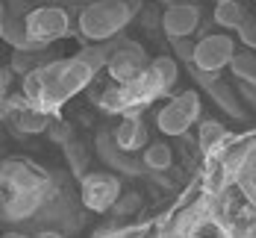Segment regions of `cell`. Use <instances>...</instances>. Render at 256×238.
I'll use <instances>...</instances> for the list:
<instances>
[{
    "label": "cell",
    "mask_w": 256,
    "mask_h": 238,
    "mask_svg": "<svg viewBox=\"0 0 256 238\" xmlns=\"http://www.w3.org/2000/svg\"><path fill=\"white\" fill-rule=\"evenodd\" d=\"M121 3L127 6V9L132 12V15H136V12H142V0H121Z\"/></svg>",
    "instance_id": "cell-22"
},
{
    "label": "cell",
    "mask_w": 256,
    "mask_h": 238,
    "mask_svg": "<svg viewBox=\"0 0 256 238\" xmlns=\"http://www.w3.org/2000/svg\"><path fill=\"white\" fill-rule=\"evenodd\" d=\"M15 127L24 135H36V132H44L50 127V118H48V109L38 103H30L24 109H18V118H15Z\"/></svg>",
    "instance_id": "cell-9"
},
{
    "label": "cell",
    "mask_w": 256,
    "mask_h": 238,
    "mask_svg": "<svg viewBox=\"0 0 256 238\" xmlns=\"http://www.w3.org/2000/svg\"><path fill=\"white\" fill-rule=\"evenodd\" d=\"M53 141H59V144H68L71 141V127L65 124V121H50V127H48Z\"/></svg>",
    "instance_id": "cell-19"
},
{
    "label": "cell",
    "mask_w": 256,
    "mask_h": 238,
    "mask_svg": "<svg viewBox=\"0 0 256 238\" xmlns=\"http://www.w3.org/2000/svg\"><path fill=\"white\" fill-rule=\"evenodd\" d=\"M65 150H68V156H71V168L82 174V168H86V156H82V147H80L77 141H68L65 144Z\"/></svg>",
    "instance_id": "cell-20"
},
{
    "label": "cell",
    "mask_w": 256,
    "mask_h": 238,
    "mask_svg": "<svg viewBox=\"0 0 256 238\" xmlns=\"http://www.w3.org/2000/svg\"><path fill=\"white\" fill-rule=\"evenodd\" d=\"M198 115H200V97L194 91H186V94L174 97L171 103L156 115V127L165 135H182L198 121Z\"/></svg>",
    "instance_id": "cell-2"
},
{
    "label": "cell",
    "mask_w": 256,
    "mask_h": 238,
    "mask_svg": "<svg viewBox=\"0 0 256 238\" xmlns=\"http://www.w3.org/2000/svg\"><path fill=\"white\" fill-rule=\"evenodd\" d=\"M200 26V9L194 3H174L162 12V29L171 38H186Z\"/></svg>",
    "instance_id": "cell-7"
},
{
    "label": "cell",
    "mask_w": 256,
    "mask_h": 238,
    "mask_svg": "<svg viewBox=\"0 0 256 238\" xmlns=\"http://www.w3.org/2000/svg\"><path fill=\"white\" fill-rule=\"evenodd\" d=\"M238 29H242V35H244V41H248V44H256V24L250 21V18L238 26Z\"/></svg>",
    "instance_id": "cell-21"
},
{
    "label": "cell",
    "mask_w": 256,
    "mask_h": 238,
    "mask_svg": "<svg viewBox=\"0 0 256 238\" xmlns=\"http://www.w3.org/2000/svg\"><path fill=\"white\" fill-rule=\"evenodd\" d=\"M121 197V183L112 174H88L82 180V203L94 212H106Z\"/></svg>",
    "instance_id": "cell-5"
},
{
    "label": "cell",
    "mask_w": 256,
    "mask_h": 238,
    "mask_svg": "<svg viewBox=\"0 0 256 238\" xmlns=\"http://www.w3.org/2000/svg\"><path fill=\"white\" fill-rule=\"evenodd\" d=\"M138 206H142V197H138L136 191H127V194H121V197L115 200L112 212H115L118 218H127V215H132V212H138Z\"/></svg>",
    "instance_id": "cell-15"
},
{
    "label": "cell",
    "mask_w": 256,
    "mask_h": 238,
    "mask_svg": "<svg viewBox=\"0 0 256 238\" xmlns=\"http://www.w3.org/2000/svg\"><path fill=\"white\" fill-rule=\"evenodd\" d=\"M215 21L221 26H227V29H238L248 21V15H244V9H242L238 0H221L215 6Z\"/></svg>",
    "instance_id": "cell-12"
},
{
    "label": "cell",
    "mask_w": 256,
    "mask_h": 238,
    "mask_svg": "<svg viewBox=\"0 0 256 238\" xmlns=\"http://www.w3.org/2000/svg\"><path fill=\"white\" fill-rule=\"evenodd\" d=\"M148 71L154 74L156 85L162 88V94L174 88V82H177V74H180L177 59H171V56H159V59H154V62L148 65Z\"/></svg>",
    "instance_id": "cell-11"
},
{
    "label": "cell",
    "mask_w": 256,
    "mask_h": 238,
    "mask_svg": "<svg viewBox=\"0 0 256 238\" xmlns=\"http://www.w3.org/2000/svg\"><path fill=\"white\" fill-rule=\"evenodd\" d=\"M130 18H132V12H130L121 0H98L88 9H82L80 29H82L86 38L103 41V38H112L115 32H121L127 26Z\"/></svg>",
    "instance_id": "cell-1"
},
{
    "label": "cell",
    "mask_w": 256,
    "mask_h": 238,
    "mask_svg": "<svg viewBox=\"0 0 256 238\" xmlns=\"http://www.w3.org/2000/svg\"><path fill=\"white\" fill-rule=\"evenodd\" d=\"M171 44H174V50H177V56L182 62H194V47H198V44H192L188 35H186V38H171Z\"/></svg>",
    "instance_id": "cell-18"
},
{
    "label": "cell",
    "mask_w": 256,
    "mask_h": 238,
    "mask_svg": "<svg viewBox=\"0 0 256 238\" xmlns=\"http://www.w3.org/2000/svg\"><path fill=\"white\" fill-rule=\"evenodd\" d=\"M148 71V56L136 41H118L115 53L109 59V74L118 82H132L136 77H142Z\"/></svg>",
    "instance_id": "cell-4"
},
{
    "label": "cell",
    "mask_w": 256,
    "mask_h": 238,
    "mask_svg": "<svg viewBox=\"0 0 256 238\" xmlns=\"http://www.w3.org/2000/svg\"><path fill=\"white\" fill-rule=\"evenodd\" d=\"M3 38L12 44V47H24L26 41H30V29H26V18H15V15H9L6 12V18H3Z\"/></svg>",
    "instance_id": "cell-14"
},
{
    "label": "cell",
    "mask_w": 256,
    "mask_h": 238,
    "mask_svg": "<svg viewBox=\"0 0 256 238\" xmlns=\"http://www.w3.org/2000/svg\"><path fill=\"white\" fill-rule=\"evenodd\" d=\"M227 141H230V132H227L224 124H218V121H204V124H200L198 144L204 147L206 153H218V150H224Z\"/></svg>",
    "instance_id": "cell-10"
},
{
    "label": "cell",
    "mask_w": 256,
    "mask_h": 238,
    "mask_svg": "<svg viewBox=\"0 0 256 238\" xmlns=\"http://www.w3.org/2000/svg\"><path fill=\"white\" fill-rule=\"evenodd\" d=\"M115 141L132 153V150H142L144 144H148V127H144V121L138 118V115H127V121L115 130Z\"/></svg>",
    "instance_id": "cell-8"
},
{
    "label": "cell",
    "mask_w": 256,
    "mask_h": 238,
    "mask_svg": "<svg viewBox=\"0 0 256 238\" xmlns=\"http://www.w3.org/2000/svg\"><path fill=\"white\" fill-rule=\"evenodd\" d=\"M212 94L218 97V103L224 106V109H230L232 115H242V106H238V100H236V94H232L227 85H221V82H215L212 85Z\"/></svg>",
    "instance_id": "cell-17"
},
{
    "label": "cell",
    "mask_w": 256,
    "mask_h": 238,
    "mask_svg": "<svg viewBox=\"0 0 256 238\" xmlns=\"http://www.w3.org/2000/svg\"><path fill=\"white\" fill-rule=\"evenodd\" d=\"M171 165H174V150L165 141L148 144V150H144V168L148 171H168Z\"/></svg>",
    "instance_id": "cell-13"
},
{
    "label": "cell",
    "mask_w": 256,
    "mask_h": 238,
    "mask_svg": "<svg viewBox=\"0 0 256 238\" xmlns=\"http://www.w3.org/2000/svg\"><path fill=\"white\" fill-rule=\"evenodd\" d=\"M232 56H236V44L230 41V35H206L194 47V68L218 74L227 62H232Z\"/></svg>",
    "instance_id": "cell-6"
},
{
    "label": "cell",
    "mask_w": 256,
    "mask_h": 238,
    "mask_svg": "<svg viewBox=\"0 0 256 238\" xmlns=\"http://www.w3.org/2000/svg\"><path fill=\"white\" fill-rule=\"evenodd\" d=\"M26 29H30V38H38V41L50 44L56 38L68 35V12L59 9V6L32 9V12L26 15Z\"/></svg>",
    "instance_id": "cell-3"
},
{
    "label": "cell",
    "mask_w": 256,
    "mask_h": 238,
    "mask_svg": "<svg viewBox=\"0 0 256 238\" xmlns=\"http://www.w3.org/2000/svg\"><path fill=\"white\" fill-rule=\"evenodd\" d=\"M232 68H236V74H238V77L254 79V82H256V56H254V53L232 56Z\"/></svg>",
    "instance_id": "cell-16"
}]
</instances>
